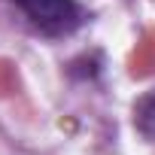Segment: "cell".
<instances>
[{
    "mask_svg": "<svg viewBox=\"0 0 155 155\" xmlns=\"http://www.w3.org/2000/svg\"><path fill=\"white\" fill-rule=\"evenodd\" d=\"M134 128L146 140L155 143V88L146 91L143 97H137V104H134Z\"/></svg>",
    "mask_w": 155,
    "mask_h": 155,
    "instance_id": "obj_2",
    "label": "cell"
},
{
    "mask_svg": "<svg viewBox=\"0 0 155 155\" xmlns=\"http://www.w3.org/2000/svg\"><path fill=\"white\" fill-rule=\"evenodd\" d=\"M21 15L49 37H67L85 25V9L76 0H12Z\"/></svg>",
    "mask_w": 155,
    "mask_h": 155,
    "instance_id": "obj_1",
    "label": "cell"
}]
</instances>
